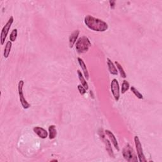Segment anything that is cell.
<instances>
[{"instance_id":"obj_13","label":"cell","mask_w":162,"mask_h":162,"mask_svg":"<svg viewBox=\"0 0 162 162\" xmlns=\"http://www.w3.org/2000/svg\"><path fill=\"white\" fill-rule=\"evenodd\" d=\"M11 42H11L10 41H8L6 43L5 48V50H4V53H3L4 57H5V58H7L10 55L11 49V46H12V43Z\"/></svg>"},{"instance_id":"obj_15","label":"cell","mask_w":162,"mask_h":162,"mask_svg":"<svg viewBox=\"0 0 162 162\" xmlns=\"http://www.w3.org/2000/svg\"><path fill=\"white\" fill-rule=\"evenodd\" d=\"M77 74H78V76H79V80L81 82L82 86H84L86 90L88 89L89 86H88V82H87L85 80L84 76H83L82 74L81 73V72L79 70H77Z\"/></svg>"},{"instance_id":"obj_20","label":"cell","mask_w":162,"mask_h":162,"mask_svg":"<svg viewBox=\"0 0 162 162\" xmlns=\"http://www.w3.org/2000/svg\"><path fill=\"white\" fill-rule=\"evenodd\" d=\"M130 90H131V91L134 94V95H135L137 98L140 99V100H141V99H143V96L142 95V94L134 88V86H132L131 88H130Z\"/></svg>"},{"instance_id":"obj_14","label":"cell","mask_w":162,"mask_h":162,"mask_svg":"<svg viewBox=\"0 0 162 162\" xmlns=\"http://www.w3.org/2000/svg\"><path fill=\"white\" fill-rule=\"evenodd\" d=\"M49 138L50 139H53L57 136V132L55 126L54 125H51L49 127Z\"/></svg>"},{"instance_id":"obj_2","label":"cell","mask_w":162,"mask_h":162,"mask_svg":"<svg viewBox=\"0 0 162 162\" xmlns=\"http://www.w3.org/2000/svg\"><path fill=\"white\" fill-rule=\"evenodd\" d=\"M91 46V42L89 39L86 36H82L78 39L76 42V48L78 53H84L89 50Z\"/></svg>"},{"instance_id":"obj_22","label":"cell","mask_w":162,"mask_h":162,"mask_svg":"<svg viewBox=\"0 0 162 162\" xmlns=\"http://www.w3.org/2000/svg\"><path fill=\"white\" fill-rule=\"evenodd\" d=\"M109 3H110V6H111L112 8H114L115 6V3H116V2L115 1H110Z\"/></svg>"},{"instance_id":"obj_7","label":"cell","mask_w":162,"mask_h":162,"mask_svg":"<svg viewBox=\"0 0 162 162\" xmlns=\"http://www.w3.org/2000/svg\"><path fill=\"white\" fill-rule=\"evenodd\" d=\"M111 91L113 96L117 101L119 100L120 98V87L118 82L115 79L112 80L111 83Z\"/></svg>"},{"instance_id":"obj_8","label":"cell","mask_w":162,"mask_h":162,"mask_svg":"<svg viewBox=\"0 0 162 162\" xmlns=\"http://www.w3.org/2000/svg\"><path fill=\"white\" fill-rule=\"evenodd\" d=\"M105 134L109 137V139H110V141H111L112 144H113L114 147L117 149V151H119V150H120L119 146H118V142L117 141V139H116L115 136H114V134L111 131H110V130H105Z\"/></svg>"},{"instance_id":"obj_10","label":"cell","mask_w":162,"mask_h":162,"mask_svg":"<svg viewBox=\"0 0 162 162\" xmlns=\"http://www.w3.org/2000/svg\"><path fill=\"white\" fill-rule=\"evenodd\" d=\"M79 30H75L74 32L70 35V36L69 37V46L70 48H72L75 45V43L76 42L77 39L79 37Z\"/></svg>"},{"instance_id":"obj_19","label":"cell","mask_w":162,"mask_h":162,"mask_svg":"<svg viewBox=\"0 0 162 162\" xmlns=\"http://www.w3.org/2000/svg\"><path fill=\"white\" fill-rule=\"evenodd\" d=\"M129 83L127 81H124L122 85V94H124L127 91H128L129 89Z\"/></svg>"},{"instance_id":"obj_4","label":"cell","mask_w":162,"mask_h":162,"mask_svg":"<svg viewBox=\"0 0 162 162\" xmlns=\"http://www.w3.org/2000/svg\"><path fill=\"white\" fill-rule=\"evenodd\" d=\"M14 19L13 17H10L8 21L6 22L5 25L3 27V28L1 30V37H0V40H1V45H3L5 42V39L7 37L8 34L9 33V30L11 28V26L12 25V23H13Z\"/></svg>"},{"instance_id":"obj_6","label":"cell","mask_w":162,"mask_h":162,"mask_svg":"<svg viewBox=\"0 0 162 162\" xmlns=\"http://www.w3.org/2000/svg\"><path fill=\"white\" fill-rule=\"evenodd\" d=\"M134 142H135V146L137 150V154L138 158H139V160L140 162H146V160L145 158V156L144 155L143 150L142 148V145L140 142V140L139 137L137 136L134 137Z\"/></svg>"},{"instance_id":"obj_16","label":"cell","mask_w":162,"mask_h":162,"mask_svg":"<svg viewBox=\"0 0 162 162\" xmlns=\"http://www.w3.org/2000/svg\"><path fill=\"white\" fill-rule=\"evenodd\" d=\"M104 141H105V143L106 145V151H108L109 155L111 157L114 158V153L113 151V149L112 148V145H111V144H110V142L108 139H104Z\"/></svg>"},{"instance_id":"obj_9","label":"cell","mask_w":162,"mask_h":162,"mask_svg":"<svg viewBox=\"0 0 162 162\" xmlns=\"http://www.w3.org/2000/svg\"><path fill=\"white\" fill-rule=\"evenodd\" d=\"M33 130L39 137L42 138V139H46L48 137V132L42 127H35L33 129Z\"/></svg>"},{"instance_id":"obj_5","label":"cell","mask_w":162,"mask_h":162,"mask_svg":"<svg viewBox=\"0 0 162 162\" xmlns=\"http://www.w3.org/2000/svg\"><path fill=\"white\" fill-rule=\"evenodd\" d=\"M23 85H24V82H23V81L22 80L20 81L18 84L19 99H20V101L21 103V105L23 106V108L24 109H28L30 106V105L27 101L24 96H23Z\"/></svg>"},{"instance_id":"obj_21","label":"cell","mask_w":162,"mask_h":162,"mask_svg":"<svg viewBox=\"0 0 162 162\" xmlns=\"http://www.w3.org/2000/svg\"><path fill=\"white\" fill-rule=\"evenodd\" d=\"M77 89L79 90V91L80 94H82V95H84V94H86V89H85V88L84 86H82L81 85H78L77 86Z\"/></svg>"},{"instance_id":"obj_11","label":"cell","mask_w":162,"mask_h":162,"mask_svg":"<svg viewBox=\"0 0 162 162\" xmlns=\"http://www.w3.org/2000/svg\"><path fill=\"white\" fill-rule=\"evenodd\" d=\"M78 60V62H79V64L81 69L83 71V72H84V76L86 78L87 80L89 79V72H88V69H87L86 67V65L85 64L84 62L83 61V60L82 58H77Z\"/></svg>"},{"instance_id":"obj_18","label":"cell","mask_w":162,"mask_h":162,"mask_svg":"<svg viewBox=\"0 0 162 162\" xmlns=\"http://www.w3.org/2000/svg\"><path fill=\"white\" fill-rule=\"evenodd\" d=\"M18 35V31L17 29H15L12 30L10 35V40L11 42H14L17 39Z\"/></svg>"},{"instance_id":"obj_3","label":"cell","mask_w":162,"mask_h":162,"mask_svg":"<svg viewBox=\"0 0 162 162\" xmlns=\"http://www.w3.org/2000/svg\"><path fill=\"white\" fill-rule=\"evenodd\" d=\"M122 155H123L124 158L129 162L137 161V156L134 151V149L129 144L125 146V148L123 149Z\"/></svg>"},{"instance_id":"obj_17","label":"cell","mask_w":162,"mask_h":162,"mask_svg":"<svg viewBox=\"0 0 162 162\" xmlns=\"http://www.w3.org/2000/svg\"><path fill=\"white\" fill-rule=\"evenodd\" d=\"M115 64L116 65L117 69H118V70L119 71L121 77H123V78H125L126 77H127V76H126V74H125V71L123 69V67L121 66V65L119 64V63H118V62H115Z\"/></svg>"},{"instance_id":"obj_1","label":"cell","mask_w":162,"mask_h":162,"mask_svg":"<svg viewBox=\"0 0 162 162\" xmlns=\"http://www.w3.org/2000/svg\"><path fill=\"white\" fill-rule=\"evenodd\" d=\"M84 23L89 29L96 32H105L108 29V25L105 22L91 15L85 17Z\"/></svg>"},{"instance_id":"obj_23","label":"cell","mask_w":162,"mask_h":162,"mask_svg":"<svg viewBox=\"0 0 162 162\" xmlns=\"http://www.w3.org/2000/svg\"><path fill=\"white\" fill-rule=\"evenodd\" d=\"M51 161H58L57 160H51Z\"/></svg>"},{"instance_id":"obj_12","label":"cell","mask_w":162,"mask_h":162,"mask_svg":"<svg viewBox=\"0 0 162 162\" xmlns=\"http://www.w3.org/2000/svg\"><path fill=\"white\" fill-rule=\"evenodd\" d=\"M107 65L108 66V70L110 71V73L114 75V76H117L118 74V70L116 68V66L114 65L113 63L111 61L110 58H107Z\"/></svg>"}]
</instances>
